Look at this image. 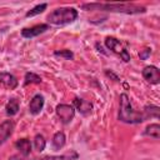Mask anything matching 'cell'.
<instances>
[{"label": "cell", "mask_w": 160, "mask_h": 160, "mask_svg": "<svg viewBox=\"0 0 160 160\" xmlns=\"http://www.w3.org/2000/svg\"><path fill=\"white\" fill-rule=\"evenodd\" d=\"M81 9L86 11H110V12H121V14H128V15H134V14H144L146 11L145 6L136 5V4H129V2H88L82 4Z\"/></svg>", "instance_id": "obj_1"}, {"label": "cell", "mask_w": 160, "mask_h": 160, "mask_svg": "<svg viewBox=\"0 0 160 160\" xmlns=\"http://www.w3.org/2000/svg\"><path fill=\"white\" fill-rule=\"evenodd\" d=\"M119 120L126 124H140L145 121V116L142 112L134 110L129 96L126 94L120 95V108H119Z\"/></svg>", "instance_id": "obj_2"}, {"label": "cell", "mask_w": 160, "mask_h": 160, "mask_svg": "<svg viewBox=\"0 0 160 160\" xmlns=\"http://www.w3.org/2000/svg\"><path fill=\"white\" fill-rule=\"evenodd\" d=\"M76 19H78V10L75 8H58L46 16L48 22L52 25L71 24Z\"/></svg>", "instance_id": "obj_3"}, {"label": "cell", "mask_w": 160, "mask_h": 160, "mask_svg": "<svg viewBox=\"0 0 160 160\" xmlns=\"http://www.w3.org/2000/svg\"><path fill=\"white\" fill-rule=\"evenodd\" d=\"M105 45H106V48L109 49V50H111L114 54H116L121 60H124L125 62H128V61H130V54H129V51L126 50V48H124L122 46V44H121V41L120 40H118L116 38H112V36H108L106 39H105Z\"/></svg>", "instance_id": "obj_4"}, {"label": "cell", "mask_w": 160, "mask_h": 160, "mask_svg": "<svg viewBox=\"0 0 160 160\" xmlns=\"http://www.w3.org/2000/svg\"><path fill=\"white\" fill-rule=\"evenodd\" d=\"M55 112H56V116L59 118V120L62 124H69L75 116L74 106L68 105V104H59L55 109Z\"/></svg>", "instance_id": "obj_5"}, {"label": "cell", "mask_w": 160, "mask_h": 160, "mask_svg": "<svg viewBox=\"0 0 160 160\" xmlns=\"http://www.w3.org/2000/svg\"><path fill=\"white\" fill-rule=\"evenodd\" d=\"M141 74H142V78H144L148 82H150V84L156 85V84L160 82V71H159V69H158L156 66H154V65L145 66Z\"/></svg>", "instance_id": "obj_6"}, {"label": "cell", "mask_w": 160, "mask_h": 160, "mask_svg": "<svg viewBox=\"0 0 160 160\" xmlns=\"http://www.w3.org/2000/svg\"><path fill=\"white\" fill-rule=\"evenodd\" d=\"M46 30H49L48 24H39V25H34L31 28H24L21 30V36L25 39H31V38H35V36L45 32Z\"/></svg>", "instance_id": "obj_7"}, {"label": "cell", "mask_w": 160, "mask_h": 160, "mask_svg": "<svg viewBox=\"0 0 160 160\" xmlns=\"http://www.w3.org/2000/svg\"><path fill=\"white\" fill-rule=\"evenodd\" d=\"M14 121L12 120H5L0 124V145H2L12 134L14 131Z\"/></svg>", "instance_id": "obj_8"}, {"label": "cell", "mask_w": 160, "mask_h": 160, "mask_svg": "<svg viewBox=\"0 0 160 160\" xmlns=\"http://www.w3.org/2000/svg\"><path fill=\"white\" fill-rule=\"evenodd\" d=\"M74 109H76L81 115H89L92 110V104L88 100H84V99H80V98H75L74 101Z\"/></svg>", "instance_id": "obj_9"}, {"label": "cell", "mask_w": 160, "mask_h": 160, "mask_svg": "<svg viewBox=\"0 0 160 160\" xmlns=\"http://www.w3.org/2000/svg\"><path fill=\"white\" fill-rule=\"evenodd\" d=\"M44 108V96L40 95V94H36L31 100H30V104H29V112L32 114V115H38L40 114V111L42 110Z\"/></svg>", "instance_id": "obj_10"}, {"label": "cell", "mask_w": 160, "mask_h": 160, "mask_svg": "<svg viewBox=\"0 0 160 160\" xmlns=\"http://www.w3.org/2000/svg\"><path fill=\"white\" fill-rule=\"evenodd\" d=\"M0 82L2 84L4 88L10 89V90L15 89L18 86V84H19L18 79L10 72H1L0 74Z\"/></svg>", "instance_id": "obj_11"}, {"label": "cell", "mask_w": 160, "mask_h": 160, "mask_svg": "<svg viewBox=\"0 0 160 160\" xmlns=\"http://www.w3.org/2000/svg\"><path fill=\"white\" fill-rule=\"evenodd\" d=\"M15 148L20 151V155L29 156L31 152V142L29 139H19L15 142Z\"/></svg>", "instance_id": "obj_12"}, {"label": "cell", "mask_w": 160, "mask_h": 160, "mask_svg": "<svg viewBox=\"0 0 160 160\" xmlns=\"http://www.w3.org/2000/svg\"><path fill=\"white\" fill-rule=\"evenodd\" d=\"M78 159V154L71 150L70 152H66L64 155H48L44 158H40L39 160H76Z\"/></svg>", "instance_id": "obj_13"}, {"label": "cell", "mask_w": 160, "mask_h": 160, "mask_svg": "<svg viewBox=\"0 0 160 160\" xmlns=\"http://www.w3.org/2000/svg\"><path fill=\"white\" fill-rule=\"evenodd\" d=\"M65 142H66V138H65V134L62 131H58V132L54 134L52 140H51V144H52V146H54L55 150L62 149L64 145H65Z\"/></svg>", "instance_id": "obj_14"}, {"label": "cell", "mask_w": 160, "mask_h": 160, "mask_svg": "<svg viewBox=\"0 0 160 160\" xmlns=\"http://www.w3.org/2000/svg\"><path fill=\"white\" fill-rule=\"evenodd\" d=\"M18 111H19V100L15 99V98H12L5 105V112L9 116H14V115L18 114Z\"/></svg>", "instance_id": "obj_15"}, {"label": "cell", "mask_w": 160, "mask_h": 160, "mask_svg": "<svg viewBox=\"0 0 160 160\" xmlns=\"http://www.w3.org/2000/svg\"><path fill=\"white\" fill-rule=\"evenodd\" d=\"M144 135L159 140L160 139V125L159 124H150V125H148L146 129L144 130Z\"/></svg>", "instance_id": "obj_16"}, {"label": "cell", "mask_w": 160, "mask_h": 160, "mask_svg": "<svg viewBox=\"0 0 160 160\" xmlns=\"http://www.w3.org/2000/svg\"><path fill=\"white\" fill-rule=\"evenodd\" d=\"M159 111H160L159 106H156V105H146V106L144 108L142 114H144V116H145V120L149 119V118H150V119H151V118L158 119V118H159Z\"/></svg>", "instance_id": "obj_17"}, {"label": "cell", "mask_w": 160, "mask_h": 160, "mask_svg": "<svg viewBox=\"0 0 160 160\" xmlns=\"http://www.w3.org/2000/svg\"><path fill=\"white\" fill-rule=\"evenodd\" d=\"M34 146H35V149H36L39 152L44 151V149H45V146H46V140H45V138H44L41 134L35 135V138H34Z\"/></svg>", "instance_id": "obj_18"}, {"label": "cell", "mask_w": 160, "mask_h": 160, "mask_svg": "<svg viewBox=\"0 0 160 160\" xmlns=\"http://www.w3.org/2000/svg\"><path fill=\"white\" fill-rule=\"evenodd\" d=\"M24 85H29V84H40L41 82V78L35 74V72H26L25 74V79H24Z\"/></svg>", "instance_id": "obj_19"}, {"label": "cell", "mask_w": 160, "mask_h": 160, "mask_svg": "<svg viewBox=\"0 0 160 160\" xmlns=\"http://www.w3.org/2000/svg\"><path fill=\"white\" fill-rule=\"evenodd\" d=\"M46 6H48V4H39V5H36V6H34L32 9H30L25 15H26V18H31V16H35V15H38V14H41L45 9H46Z\"/></svg>", "instance_id": "obj_20"}, {"label": "cell", "mask_w": 160, "mask_h": 160, "mask_svg": "<svg viewBox=\"0 0 160 160\" xmlns=\"http://www.w3.org/2000/svg\"><path fill=\"white\" fill-rule=\"evenodd\" d=\"M55 56H60V58H64V59H68V60H71L74 58V52L69 49H64V50H56L54 52Z\"/></svg>", "instance_id": "obj_21"}, {"label": "cell", "mask_w": 160, "mask_h": 160, "mask_svg": "<svg viewBox=\"0 0 160 160\" xmlns=\"http://www.w3.org/2000/svg\"><path fill=\"white\" fill-rule=\"evenodd\" d=\"M150 52H151V49L150 48H146V49H144V50H141L139 52V56H140L141 60H146L150 56Z\"/></svg>", "instance_id": "obj_22"}, {"label": "cell", "mask_w": 160, "mask_h": 160, "mask_svg": "<svg viewBox=\"0 0 160 160\" xmlns=\"http://www.w3.org/2000/svg\"><path fill=\"white\" fill-rule=\"evenodd\" d=\"M9 160H39V159H28V156H22V155H11L9 158Z\"/></svg>", "instance_id": "obj_23"}, {"label": "cell", "mask_w": 160, "mask_h": 160, "mask_svg": "<svg viewBox=\"0 0 160 160\" xmlns=\"http://www.w3.org/2000/svg\"><path fill=\"white\" fill-rule=\"evenodd\" d=\"M105 75L106 76H109V78H112L115 81H119V78H118V75H115L112 71H109V70H105Z\"/></svg>", "instance_id": "obj_24"}]
</instances>
